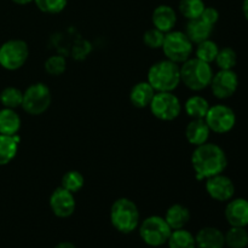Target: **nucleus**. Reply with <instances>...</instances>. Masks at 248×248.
Instances as JSON below:
<instances>
[{
    "mask_svg": "<svg viewBox=\"0 0 248 248\" xmlns=\"http://www.w3.org/2000/svg\"><path fill=\"white\" fill-rule=\"evenodd\" d=\"M191 166L199 181L224 172L228 166L225 152L215 143H203L195 148L191 155Z\"/></svg>",
    "mask_w": 248,
    "mask_h": 248,
    "instance_id": "nucleus-1",
    "label": "nucleus"
},
{
    "mask_svg": "<svg viewBox=\"0 0 248 248\" xmlns=\"http://www.w3.org/2000/svg\"><path fill=\"white\" fill-rule=\"evenodd\" d=\"M147 81L155 92H172L181 84V67L170 60L159 61L148 70Z\"/></svg>",
    "mask_w": 248,
    "mask_h": 248,
    "instance_id": "nucleus-2",
    "label": "nucleus"
},
{
    "mask_svg": "<svg viewBox=\"0 0 248 248\" xmlns=\"http://www.w3.org/2000/svg\"><path fill=\"white\" fill-rule=\"evenodd\" d=\"M213 77V70L210 63L199 58H189L182 63L181 81L191 91H202L210 86Z\"/></svg>",
    "mask_w": 248,
    "mask_h": 248,
    "instance_id": "nucleus-3",
    "label": "nucleus"
},
{
    "mask_svg": "<svg viewBox=\"0 0 248 248\" xmlns=\"http://www.w3.org/2000/svg\"><path fill=\"white\" fill-rule=\"evenodd\" d=\"M110 223L121 234H130L140 225L137 205L127 198H120L111 205Z\"/></svg>",
    "mask_w": 248,
    "mask_h": 248,
    "instance_id": "nucleus-4",
    "label": "nucleus"
},
{
    "mask_svg": "<svg viewBox=\"0 0 248 248\" xmlns=\"http://www.w3.org/2000/svg\"><path fill=\"white\" fill-rule=\"evenodd\" d=\"M140 236L150 247H160L167 244L172 229L165 218L160 216H150L140 225Z\"/></svg>",
    "mask_w": 248,
    "mask_h": 248,
    "instance_id": "nucleus-5",
    "label": "nucleus"
},
{
    "mask_svg": "<svg viewBox=\"0 0 248 248\" xmlns=\"http://www.w3.org/2000/svg\"><path fill=\"white\" fill-rule=\"evenodd\" d=\"M161 48L166 56V60L178 64L190 58L193 53V43L183 31H171L165 34Z\"/></svg>",
    "mask_w": 248,
    "mask_h": 248,
    "instance_id": "nucleus-6",
    "label": "nucleus"
},
{
    "mask_svg": "<svg viewBox=\"0 0 248 248\" xmlns=\"http://www.w3.org/2000/svg\"><path fill=\"white\" fill-rule=\"evenodd\" d=\"M51 91L44 82H35L23 92L22 108L29 115H41L51 106Z\"/></svg>",
    "mask_w": 248,
    "mask_h": 248,
    "instance_id": "nucleus-7",
    "label": "nucleus"
},
{
    "mask_svg": "<svg viewBox=\"0 0 248 248\" xmlns=\"http://www.w3.org/2000/svg\"><path fill=\"white\" fill-rule=\"evenodd\" d=\"M29 56L28 45L21 39H11L0 46V65L6 70H17L24 65Z\"/></svg>",
    "mask_w": 248,
    "mask_h": 248,
    "instance_id": "nucleus-8",
    "label": "nucleus"
},
{
    "mask_svg": "<svg viewBox=\"0 0 248 248\" xmlns=\"http://www.w3.org/2000/svg\"><path fill=\"white\" fill-rule=\"evenodd\" d=\"M152 114L161 121H172L179 116L182 104L172 92H156L149 104Z\"/></svg>",
    "mask_w": 248,
    "mask_h": 248,
    "instance_id": "nucleus-9",
    "label": "nucleus"
},
{
    "mask_svg": "<svg viewBox=\"0 0 248 248\" xmlns=\"http://www.w3.org/2000/svg\"><path fill=\"white\" fill-rule=\"evenodd\" d=\"M205 121L211 132L223 135L230 132L234 128L236 124V115L230 107L225 104H216L210 107L205 116Z\"/></svg>",
    "mask_w": 248,
    "mask_h": 248,
    "instance_id": "nucleus-10",
    "label": "nucleus"
},
{
    "mask_svg": "<svg viewBox=\"0 0 248 248\" xmlns=\"http://www.w3.org/2000/svg\"><path fill=\"white\" fill-rule=\"evenodd\" d=\"M211 90L216 98L218 99H227L230 98L239 87V77L232 69L223 70L213 74L212 80H211Z\"/></svg>",
    "mask_w": 248,
    "mask_h": 248,
    "instance_id": "nucleus-11",
    "label": "nucleus"
},
{
    "mask_svg": "<svg viewBox=\"0 0 248 248\" xmlns=\"http://www.w3.org/2000/svg\"><path fill=\"white\" fill-rule=\"evenodd\" d=\"M205 189L213 200L219 201V202L232 200L235 195L234 183L229 177L224 176L223 173L206 179Z\"/></svg>",
    "mask_w": 248,
    "mask_h": 248,
    "instance_id": "nucleus-12",
    "label": "nucleus"
},
{
    "mask_svg": "<svg viewBox=\"0 0 248 248\" xmlns=\"http://www.w3.org/2000/svg\"><path fill=\"white\" fill-rule=\"evenodd\" d=\"M77 202H75L74 194L58 186L52 191L50 196V208L53 215L58 218H68L74 213Z\"/></svg>",
    "mask_w": 248,
    "mask_h": 248,
    "instance_id": "nucleus-13",
    "label": "nucleus"
},
{
    "mask_svg": "<svg viewBox=\"0 0 248 248\" xmlns=\"http://www.w3.org/2000/svg\"><path fill=\"white\" fill-rule=\"evenodd\" d=\"M224 216L230 227L246 228L248 225V200L242 198L229 200Z\"/></svg>",
    "mask_w": 248,
    "mask_h": 248,
    "instance_id": "nucleus-14",
    "label": "nucleus"
},
{
    "mask_svg": "<svg viewBox=\"0 0 248 248\" xmlns=\"http://www.w3.org/2000/svg\"><path fill=\"white\" fill-rule=\"evenodd\" d=\"M154 28L159 29L162 33H169L173 31L174 26L177 23L176 11L169 5H160L153 11L152 16Z\"/></svg>",
    "mask_w": 248,
    "mask_h": 248,
    "instance_id": "nucleus-15",
    "label": "nucleus"
},
{
    "mask_svg": "<svg viewBox=\"0 0 248 248\" xmlns=\"http://www.w3.org/2000/svg\"><path fill=\"white\" fill-rule=\"evenodd\" d=\"M198 248H224L225 237L219 229L215 227H205L195 235Z\"/></svg>",
    "mask_w": 248,
    "mask_h": 248,
    "instance_id": "nucleus-16",
    "label": "nucleus"
},
{
    "mask_svg": "<svg viewBox=\"0 0 248 248\" xmlns=\"http://www.w3.org/2000/svg\"><path fill=\"white\" fill-rule=\"evenodd\" d=\"M210 133L211 130L207 124H206L205 119H193L186 125V140L191 145H195V147H199V145L208 142Z\"/></svg>",
    "mask_w": 248,
    "mask_h": 248,
    "instance_id": "nucleus-17",
    "label": "nucleus"
},
{
    "mask_svg": "<svg viewBox=\"0 0 248 248\" xmlns=\"http://www.w3.org/2000/svg\"><path fill=\"white\" fill-rule=\"evenodd\" d=\"M155 93H156V92H155V90L153 89L152 85L148 81L137 82V84L131 89L130 102L133 104V107H136V108H147V107H149L150 102H152Z\"/></svg>",
    "mask_w": 248,
    "mask_h": 248,
    "instance_id": "nucleus-18",
    "label": "nucleus"
},
{
    "mask_svg": "<svg viewBox=\"0 0 248 248\" xmlns=\"http://www.w3.org/2000/svg\"><path fill=\"white\" fill-rule=\"evenodd\" d=\"M212 31L213 26L206 23L200 17L195 19H190L186 24V34L189 40L193 44H196V45L210 39V36L212 35Z\"/></svg>",
    "mask_w": 248,
    "mask_h": 248,
    "instance_id": "nucleus-19",
    "label": "nucleus"
},
{
    "mask_svg": "<svg viewBox=\"0 0 248 248\" xmlns=\"http://www.w3.org/2000/svg\"><path fill=\"white\" fill-rule=\"evenodd\" d=\"M164 218L172 230L183 229L190 220V211L184 205L174 203L169 207Z\"/></svg>",
    "mask_w": 248,
    "mask_h": 248,
    "instance_id": "nucleus-20",
    "label": "nucleus"
},
{
    "mask_svg": "<svg viewBox=\"0 0 248 248\" xmlns=\"http://www.w3.org/2000/svg\"><path fill=\"white\" fill-rule=\"evenodd\" d=\"M21 128V118L15 109L2 108L0 110V135L15 136Z\"/></svg>",
    "mask_w": 248,
    "mask_h": 248,
    "instance_id": "nucleus-21",
    "label": "nucleus"
},
{
    "mask_svg": "<svg viewBox=\"0 0 248 248\" xmlns=\"http://www.w3.org/2000/svg\"><path fill=\"white\" fill-rule=\"evenodd\" d=\"M18 142L17 135H0V166H5L15 159L18 150Z\"/></svg>",
    "mask_w": 248,
    "mask_h": 248,
    "instance_id": "nucleus-22",
    "label": "nucleus"
},
{
    "mask_svg": "<svg viewBox=\"0 0 248 248\" xmlns=\"http://www.w3.org/2000/svg\"><path fill=\"white\" fill-rule=\"evenodd\" d=\"M210 107L207 99L202 96H191L184 103V110L191 119H205Z\"/></svg>",
    "mask_w": 248,
    "mask_h": 248,
    "instance_id": "nucleus-23",
    "label": "nucleus"
},
{
    "mask_svg": "<svg viewBox=\"0 0 248 248\" xmlns=\"http://www.w3.org/2000/svg\"><path fill=\"white\" fill-rule=\"evenodd\" d=\"M167 245H169V248H196L195 236L184 228L172 230L167 240Z\"/></svg>",
    "mask_w": 248,
    "mask_h": 248,
    "instance_id": "nucleus-24",
    "label": "nucleus"
},
{
    "mask_svg": "<svg viewBox=\"0 0 248 248\" xmlns=\"http://www.w3.org/2000/svg\"><path fill=\"white\" fill-rule=\"evenodd\" d=\"M225 246L229 248H246L248 246V232L246 228L232 227L224 234Z\"/></svg>",
    "mask_w": 248,
    "mask_h": 248,
    "instance_id": "nucleus-25",
    "label": "nucleus"
},
{
    "mask_svg": "<svg viewBox=\"0 0 248 248\" xmlns=\"http://www.w3.org/2000/svg\"><path fill=\"white\" fill-rule=\"evenodd\" d=\"M22 101H23V92L17 87H5L0 92V103L2 104L4 108H18L22 106Z\"/></svg>",
    "mask_w": 248,
    "mask_h": 248,
    "instance_id": "nucleus-26",
    "label": "nucleus"
},
{
    "mask_svg": "<svg viewBox=\"0 0 248 248\" xmlns=\"http://www.w3.org/2000/svg\"><path fill=\"white\" fill-rule=\"evenodd\" d=\"M205 7L203 0H181L178 9L183 17L190 21V19L199 18Z\"/></svg>",
    "mask_w": 248,
    "mask_h": 248,
    "instance_id": "nucleus-27",
    "label": "nucleus"
},
{
    "mask_svg": "<svg viewBox=\"0 0 248 248\" xmlns=\"http://www.w3.org/2000/svg\"><path fill=\"white\" fill-rule=\"evenodd\" d=\"M218 51H219V47H218L217 44L213 40H211V39H207V40L198 44V47H196V58L211 64L212 62H215L216 57L218 55Z\"/></svg>",
    "mask_w": 248,
    "mask_h": 248,
    "instance_id": "nucleus-28",
    "label": "nucleus"
},
{
    "mask_svg": "<svg viewBox=\"0 0 248 248\" xmlns=\"http://www.w3.org/2000/svg\"><path fill=\"white\" fill-rule=\"evenodd\" d=\"M216 64L219 69L230 70L234 69L237 63V55L234 48L232 47H223L219 48L218 55L215 60Z\"/></svg>",
    "mask_w": 248,
    "mask_h": 248,
    "instance_id": "nucleus-29",
    "label": "nucleus"
},
{
    "mask_svg": "<svg viewBox=\"0 0 248 248\" xmlns=\"http://www.w3.org/2000/svg\"><path fill=\"white\" fill-rule=\"evenodd\" d=\"M84 176L79 171H68L63 174L61 186L69 190L70 193L75 194L81 190L82 186H84Z\"/></svg>",
    "mask_w": 248,
    "mask_h": 248,
    "instance_id": "nucleus-30",
    "label": "nucleus"
},
{
    "mask_svg": "<svg viewBox=\"0 0 248 248\" xmlns=\"http://www.w3.org/2000/svg\"><path fill=\"white\" fill-rule=\"evenodd\" d=\"M36 7L45 14L56 15L62 12L68 4V0H34Z\"/></svg>",
    "mask_w": 248,
    "mask_h": 248,
    "instance_id": "nucleus-31",
    "label": "nucleus"
},
{
    "mask_svg": "<svg viewBox=\"0 0 248 248\" xmlns=\"http://www.w3.org/2000/svg\"><path fill=\"white\" fill-rule=\"evenodd\" d=\"M67 69V61L62 56H51L45 62V70L52 77L62 75Z\"/></svg>",
    "mask_w": 248,
    "mask_h": 248,
    "instance_id": "nucleus-32",
    "label": "nucleus"
},
{
    "mask_svg": "<svg viewBox=\"0 0 248 248\" xmlns=\"http://www.w3.org/2000/svg\"><path fill=\"white\" fill-rule=\"evenodd\" d=\"M165 39V33H162L161 31L156 28L148 29L147 31L143 35V41H144L145 45L149 48L153 50H156V48H161L162 44H164Z\"/></svg>",
    "mask_w": 248,
    "mask_h": 248,
    "instance_id": "nucleus-33",
    "label": "nucleus"
},
{
    "mask_svg": "<svg viewBox=\"0 0 248 248\" xmlns=\"http://www.w3.org/2000/svg\"><path fill=\"white\" fill-rule=\"evenodd\" d=\"M200 18L203 19L206 23L211 24V26H215L218 22V19H219V12H218V10L215 9V7H205L202 14H201Z\"/></svg>",
    "mask_w": 248,
    "mask_h": 248,
    "instance_id": "nucleus-34",
    "label": "nucleus"
},
{
    "mask_svg": "<svg viewBox=\"0 0 248 248\" xmlns=\"http://www.w3.org/2000/svg\"><path fill=\"white\" fill-rule=\"evenodd\" d=\"M55 248H77V247H75V245L72 244V242L63 241V242H60L58 245H56Z\"/></svg>",
    "mask_w": 248,
    "mask_h": 248,
    "instance_id": "nucleus-35",
    "label": "nucleus"
},
{
    "mask_svg": "<svg viewBox=\"0 0 248 248\" xmlns=\"http://www.w3.org/2000/svg\"><path fill=\"white\" fill-rule=\"evenodd\" d=\"M242 12H244L245 18L248 21V0H244V4H242Z\"/></svg>",
    "mask_w": 248,
    "mask_h": 248,
    "instance_id": "nucleus-36",
    "label": "nucleus"
},
{
    "mask_svg": "<svg viewBox=\"0 0 248 248\" xmlns=\"http://www.w3.org/2000/svg\"><path fill=\"white\" fill-rule=\"evenodd\" d=\"M12 1L17 5H27V4H29V2L34 1V0H12Z\"/></svg>",
    "mask_w": 248,
    "mask_h": 248,
    "instance_id": "nucleus-37",
    "label": "nucleus"
}]
</instances>
